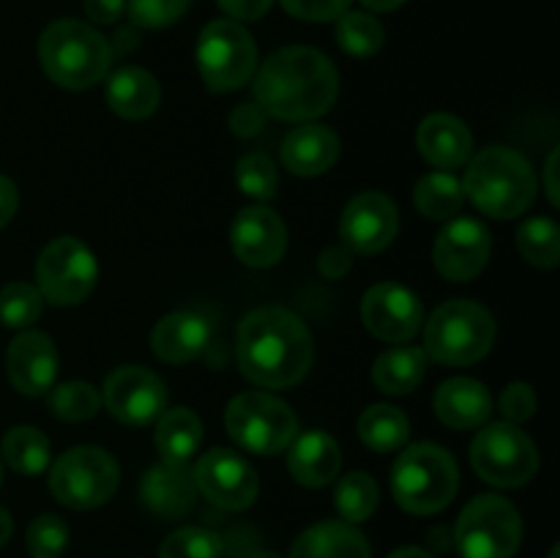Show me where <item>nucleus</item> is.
Segmentation results:
<instances>
[{"label": "nucleus", "instance_id": "20e7f679", "mask_svg": "<svg viewBox=\"0 0 560 558\" xmlns=\"http://www.w3.org/2000/svg\"><path fill=\"white\" fill-rule=\"evenodd\" d=\"M38 60L55 85L88 91L107 77L113 47L96 27L80 20H58L38 38Z\"/></svg>", "mask_w": 560, "mask_h": 558}, {"label": "nucleus", "instance_id": "864d4df0", "mask_svg": "<svg viewBox=\"0 0 560 558\" xmlns=\"http://www.w3.org/2000/svg\"><path fill=\"white\" fill-rule=\"evenodd\" d=\"M388 558H435V556L421 550V547H399V550H394Z\"/></svg>", "mask_w": 560, "mask_h": 558}, {"label": "nucleus", "instance_id": "4c0bfd02", "mask_svg": "<svg viewBox=\"0 0 560 558\" xmlns=\"http://www.w3.org/2000/svg\"><path fill=\"white\" fill-rule=\"evenodd\" d=\"M235 184L246 197L255 200H273L279 189L277 164L266 156V153H246L235 164Z\"/></svg>", "mask_w": 560, "mask_h": 558}, {"label": "nucleus", "instance_id": "8fccbe9b", "mask_svg": "<svg viewBox=\"0 0 560 558\" xmlns=\"http://www.w3.org/2000/svg\"><path fill=\"white\" fill-rule=\"evenodd\" d=\"M556 175H558V148L550 153L547 159V167H545V178H547V197H550L552 206H558L560 197H558V184H556Z\"/></svg>", "mask_w": 560, "mask_h": 558}, {"label": "nucleus", "instance_id": "1a4fd4ad", "mask_svg": "<svg viewBox=\"0 0 560 558\" xmlns=\"http://www.w3.org/2000/svg\"><path fill=\"white\" fill-rule=\"evenodd\" d=\"M197 69L217 93L244 88L257 71V44L235 20H213L197 38Z\"/></svg>", "mask_w": 560, "mask_h": 558}, {"label": "nucleus", "instance_id": "5701e85b", "mask_svg": "<svg viewBox=\"0 0 560 558\" xmlns=\"http://www.w3.org/2000/svg\"><path fill=\"white\" fill-rule=\"evenodd\" d=\"M339 159V137L328 126L306 124L295 126L282 140V164L293 175L301 178H315L334 167Z\"/></svg>", "mask_w": 560, "mask_h": 558}, {"label": "nucleus", "instance_id": "e433bc0d", "mask_svg": "<svg viewBox=\"0 0 560 558\" xmlns=\"http://www.w3.org/2000/svg\"><path fill=\"white\" fill-rule=\"evenodd\" d=\"M44 299L36 284L11 282L0 288V323L5 328H27L42 315Z\"/></svg>", "mask_w": 560, "mask_h": 558}, {"label": "nucleus", "instance_id": "a19ab883", "mask_svg": "<svg viewBox=\"0 0 560 558\" xmlns=\"http://www.w3.org/2000/svg\"><path fill=\"white\" fill-rule=\"evenodd\" d=\"M189 5L191 0H126L131 22L137 27H151V31L178 22L189 11Z\"/></svg>", "mask_w": 560, "mask_h": 558}, {"label": "nucleus", "instance_id": "f257e3e1", "mask_svg": "<svg viewBox=\"0 0 560 558\" xmlns=\"http://www.w3.org/2000/svg\"><path fill=\"white\" fill-rule=\"evenodd\" d=\"M337 96V69L315 47L277 49L257 69L255 98L271 118L315 120L334 107Z\"/></svg>", "mask_w": 560, "mask_h": 558}, {"label": "nucleus", "instance_id": "6e6552de", "mask_svg": "<svg viewBox=\"0 0 560 558\" xmlns=\"http://www.w3.org/2000/svg\"><path fill=\"white\" fill-rule=\"evenodd\" d=\"M454 542L463 558H514L523 542V518L509 498L485 492L463 509Z\"/></svg>", "mask_w": 560, "mask_h": 558}, {"label": "nucleus", "instance_id": "bb28decb", "mask_svg": "<svg viewBox=\"0 0 560 558\" xmlns=\"http://www.w3.org/2000/svg\"><path fill=\"white\" fill-rule=\"evenodd\" d=\"M162 88L151 71L140 66H124L107 82V104L126 120H142L156 113Z\"/></svg>", "mask_w": 560, "mask_h": 558}, {"label": "nucleus", "instance_id": "6ab92c4d", "mask_svg": "<svg viewBox=\"0 0 560 558\" xmlns=\"http://www.w3.org/2000/svg\"><path fill=\"white\" fill-rule=\"evenodd\" d=\"M5 367H9V381L16 392L25 397H42L55 386V377H58V350L49 334L27 328L20 337L11 339Z\"/></svg>", "mask_w": 560, "mask_h": 558}, {"label": "nucleus", "instance_id": "0eeeda50", "mask_svg": "<svg viewBox=\"0 0 560 558\" xmlns=\"http://www.w3.org/2000/svg\"><path fill=\"white\" fill-rule=\"evenodd\" d=\"M224 427L241 449L262 457L284 452L299 435V419L290 405L268 392H244L230 399Z\"/></svg>", "mask_w": 560, "mask_h": 558}, {"label": "nucleus", "instance_id": "39448f33", "mask_svg": "<svg viewBox=\"0 0 560 558\" xmlns=\"http://www.w3.org/2000/svg\"><path fill=\"white\" fill-rule=\"evenodd\" d=\"M457 487V460L438 443H413L392 468L394 501L410 514L441 512L454 501Z\"/></svg>", "mask_w": 560, "mask_h": 558}, {"label": "nucleus", "instance_id": "ddd939ff", "mask_svg": "<svg viewBox=\"0 0 560 558\" xmlns=\"http://www.w3.org/2000/svg\"><path fill=\"white\" fill-rule=\"evenodd\" d=\"M191 476H195L197 492H202L213 507L228 509V512H244L260 492L257 470L233 449L206 452L191 468Z\"/></svg>", "mask_w": 560, "mask_h": 558}, {"label": "nucleus", "instance_id": "f8f14e48", "mask_svg": "<svg viewBox=\"0 0 560 558\" xmlns=\"http://www.w3.org/2000/svg\"><path fill=\"white\" fill-rule=\"evenodd\" d=\"M98 263L80 239L60 235L49 241L36 260V288L55 306L82 304L93 293Z\"/></svg>", "mask_w": 560, "mask_h": 558}, {"label": "nucleus", "instance_id": "603ef678", "mask_svg": "<svg viewBox=\"0 0 560 558\" xmlns=\"http://www.w3.org/2000/svg\"><path fill=\"white\" fill-rule=\"evenodd\" d=\"M405 0H361V5H366L370 11H394Z\"/></svg>", "mask_w": 560, "mask_h": 558}, {"label": "nucleus", "instance_id": "b1692460", "mask_svg": "<svg viewBox=\"0 0 560 558\" xmlns=\"http://www.w3.org/2000/svg\"><path fill=\"white\" fill-rule=\"evenodd\" d=\"M288 468L299 485L304 487H326L331 485L342 468V452H339L337 441L328 432L312 430L304 435H295L290 443Z\"/></svg>", "mask_w": 560, "mask_h": 558}, {"label": "nucleus", "instance_id": "72a5a7b5", "mask_svg": "<svg viewBox=\"0 0 560 558\" xmlns=\"http://www.w3.org/2000/svg\"><path fill=\"white\" fill-rule=\"evenodd\" d=\"M517 249L530 266L556 268L560 263V228L552 219H525L517 230Z\"/></svg>", "mask_w": 560, "mask_h": 558}, {"label": "nucleus", "instance_id": "9b49d317", "mask_svg": "<svg viewBox=\"0 0 560 558\" xmlns=\"http://www.w3.org/2000/svg\"><path fill=\"white\" fill-rule=\"evenodd\" d=\"M120 481L113 454L98 446H74L58 457L49 470V490L63 507L88 512L115 496Z\"/></svg>", "mask_w": 560, "mask_h": 558}, {"label": "nucleus", "instance_id": "7ed1b4c3", "mask_svg": "<svg viewBox=\"0 0 560 558\" xmlns=\"http://www.w3.org/2000/svg\"><path fill=\"white\" fill-rule=\"evenodd\" d=\"M463 189L481 213L514 219L536 200V173L528 159L509 146H490L468 159Z\"/></svg>", "mask_w": 560, "mask_h": 558}, {"label": "nucleus", "instance_id": "a211bd4d", "mask_svg": "<svg viewBox=\"0 0 560 558\" xmlns=\"http://www.w3.org/2000/svg\"><path fill=\"white\" fill-rule=\"evenodd\" d=\"M235 257L252 268L277 266L288 249V230L277 211L266 206H246L230 228Z\"/></svg>", "mask_w": 560, "mask_h": 558}, {"label": "nucleus", "instance_id": "aec40b11", "mask_svg": "<svg viewBox=\"0 0 560 558\" xmlns=\"http://www.w3.org/2000/svg\"><path fill=\"white\" fill-rule=\"evenodd\" d=\"M416 142H419L421 156L438 170H457L474 156V135L457 115L448 113L427 115L419 126Z\"/></svg>", "mask_w": 560, "mask_h": 558}, {"label": "nucleus", "instance_id": "c03bdc74", "mask_svg": "<svg viewBox=\"0 0 560 558\" xmlns=\"http://www.w3.org/2000/svg\"><path fill=\"white\" fill-rule=\"evenodd\" d=\"M262 126H266V113H262L260 104L246 102L241 104V107H235L233 115H230V129L241 137L257 135Z\"/></svg>", "mask_w": 560, "mask_h": 558}, {"label": "nucleus", "instance_id": "4d7b16f0", "mask_svg": "<svg viewBox=\"0 0 560 558\" xmlns=\"http://www.w3.org/2000/svg\"><path fill=\"white\" fill-rule=\"evenodd\" d=\"M0 481H3V465H0Z\"/></svg>", "mask_w": 560, "mask_h": 558}, {"label": "nucleus", "instance_id": "c85d7f7f", "mask_svg": "<svg viewBox=\"0 0 560 558\" xmlns=\"http://www.w3.org/2000/svg\"><path fill=\"white\" fill-rule=\"evenodd\" d=\"M427 372V353L413 345H399L377 356L372 381L386 394H410Z\"/></svg>", "mask_w": 560, "mask_h": 558}, {"label": "nucleus", "instance_id": "2eb2a0df", "mask_svg": "<svg viewBox=\"0 0 560 558\" xmlns=\"http://www.w3.org/2000/svg\"><path fill=\"white\" fill-rule=\"evenodd\" d=\"M361 323L383 342H408L424 323V306L405 284L377 282L361 299Z\"/></svg>", "mask_w": 560, "mask_h": 558}, {"label": "nucleus", "instance_id": "2f4dec72", "mask_svg": "<svg viewBox=\"0 0 560 558\" xmlns=\"http://www.w3.org/2000/svg\"><path fill=\"white\" fill-rule=\"evenodd\" d=\"M3 457L16 474L22 476H38L47 470L49 457V438L36 427H11L3 435Z\"/></svg>", "mask_w": 560, "mask_h": 558}, {"label": "nucleus", "instance_id": "393cba45", "mask_svg": "<svg viewBox=\"0 0 560 558\" xmlns=\"http://www.w3.org/2000/svg\"><path fill=\"white\" fill-rule=\"evenodd\" d=\"M438 419L454 430H476L492 416L490 388L474 377H452L435 392Z\"/></svg>", "mask_w": 560, "mask_h": 558}, {"label": "nucleus", "instance_id": "f3484780", "mask_svg": "<svg viewBox=\"0 0 560 558\" xmlns=\"http://www.w3.org/2000/svg\"><path fill=\"white\" fill-rule=\"evenodd\" d=\"M490 252V230L479 219H454L438 233L432 260L448 282H470L485 271Z\"/></svg>", "mask_w": 560, "mask_h": 558}, {"label": "nucleus", "instance_id": "49530a36", "mask_svg": "<svg viewBox=\"0 0 560 558\" xmlns=\"http://www.w3.org/2000/svg\"><path fill=\"white\" fill-rule=\"evenodd\" d=\"M350 266H353V252L348 246H328L320 260H317V268L328 279H339L342 274L350 271Z\"/></svg>", "mask_w": 560, "mask_h": 558}, {"label": "nucleus", "instance_id": "09e8293b", "mask_svg": "<svg viewBox=\"0 0 560 558\" xmlns=\"http://www.w3.org/2000/svg\"><path fill=\"white\" fill-rule=\"evenodd\" d=\"M16 208H20V191H16V184L5 175H0V230L14 219Z\"/></svg>", "mask_w": 560, "mask_h": 558}, {"label": "nucleus", "instance_id": "a18cd8bd", "mask_svg": "<svg viewBox=\"0 0 560 558\" xmlns=\"http://www.w3.org/2000/svg\"><path fill=\"white\" fill-rule=\"evenodd\" d=\"M219 9L235 22H252L266 16V11L271 9L273 0H217Z\"/></svg>", "mask_w": 560, "mask_h": 558}, {"label": "nucleus", "instance_id": "c9c22d12", "mask_svg": "<svg viewBox=\"0 0 560 558\" xmlns=\"http://www.w3.org/2000/svg\"><path fill=\"white\" fill-rule=\"evenodd\" d=\"M98 408H102V394L85 381L60 383L49 392V410H52L55 419L69 421V425L93 419Z\"/></svg>", "mask_w": 560, "mask_h": 558}, {"label": "nucleus", "instance_id": "58836bf2", "mask_svg": "<svg viewBox=\"0 0 560 558\" xmlns=\"http://www.w3.org/2000/svg\"><path fill=\"white\" fill-rule=\"evenodd\" d=\"M159 558H222V536L200 525H186L162 542Z\"/></svg>", "mask_w": 560, "mask_h": 558}, {"label": "nucleus", "instance_id": "f03ea898", "mask_svg": "<svg viewBox=\"0 0 560 558\" xmlns=\"http://www.w3.org/2000/svg\"><path fill=\"white\" fill-rule=\"evenodd\" d=\"M238 367L262 388H290L310 372L315 345L299 315L282 306H260L238 326Z\"/></svg>", "mask_w": 560, "mask_h": 558}, {"label": "nucleus", "instance_id": "c756f323", "mask_svg": "<svg viewBox=\"0 0 560 558\" xmlns=\"http://www.w3.org/2000/svg\"><path fill=\"white\" fill-rule=\"evenodd\" d=\"M359 438L372 452H397L408 443L410 421L394 405H370L359 416Z\"/></svg>", "mask_w": 560, "mask_h": 558}, {"label": "nucleus", "instance_id": "dca6fc26", "mask_svg": "<svg viewBox=\"0 0 560 558\" xmlns=\"http://www.w3.org/2000/svg\"><path fill=\"white\" fill-rule=\"evenodd\" d=\"M399 230V211L383 191H361L345 206L339 219L342 246L353 255H377L386 249Z\"/></svg>", "mask_w": 560, "mask_h": 558}, {"label": "nucleus", "instance_id": "4be33fe9", "mask_svg": "<svg viewBox=\"0 0 560 558\" xmlns=\"http://www.w3.org/2000/svg\"><path fill=\"white\" fill-rule=\"evenodd\" d=\"M195 476L189 465L162 463L148 470L140 481V498L156 518H184L195 507Z\"/></svg>", "mask_w": 560, "mask_h": 558}, {"label": "nucleus", "instance_id": "6e6d98bb", "mask_svg": "<svg viewBox=\"0 0 560 558\" xmlns=\"http://www.w3.org/2000/svg\"><path fill=\"white\" fill-rule=\"evenodd\" d=\"M550 558H558V547H552V550H550Z\"/></svg>", "mask_w": 560, "mask_h": 558}, {"label": "nucleus", "instance_id": "9d476101", "mask_svg": "<svg viewBox=\"0 0 560 558\" xmlns=\"http://www.w3.org/2000/svg\"><path fill=\"white\" fill-rule=\"evenodd\" d=\"M470 465L492 487L528 485L539 470V449L517 425L495 421L476 432L470 443Z\"/></svg>", "mask_w": 560, "mask_h": 558}, {"label": "nucleus", "instance_id": "5fc2aeb1", "mask_svg": "<svg viewBox=\"0 0 560 558\" xmlns=\"http://www.w3.org/2000/svg\"><path fill=\"white\" fill-rule=\"evenodd\" d=\"M252 558H279L277 553H257V556H252Z\"/></svg>", "mask_w": 560, "mask_h": 558}, {"label": "nucleus", "instance_id": "a878e982", "mask_svg": "<svg viewBox=\"0 0 560 558\" xmlns=\"http://www.w3.org/2000/svg\"><path fill=\"white\" fill-rule=\"evenodd\" d=\"M290 558H372L370 542L355 525L326 520L295 539Z\"/></svg>", "mask_w": 560, "mask_h": 558}, {"label": "nucleus", "instance_id": "473e14b6", "mask_svg": "<svg viewBox=\"0 0 560 558\" xmlns=\"http://www.w3.org/2000/svg\"><path fill=\"white\" fill-rule=\"evenodd\" d=\"M334 503H337V512L342 514L345 523H364V520L375 514L377 503H381V487H377V481L370 474L353 470V474L339 479Z\"/></svg>", "mask_w": 560, "mask_h": 558}, {"label": "nucleus", "instance_id": "ea45409f", "mask_svg": "<svg viewBox=\"0 0 560 558\" xmlns=\"http://www.w3.org/2000/svg\"><path fill=\"white\" fill-rule=\"evenodd\" d=\"M69 545V528L58 514H42L27 528V553L31 558H60Z\"/></svg>", "mask_w": 560, "mask_h": 558}, {"label": "nucleus", "instance_id": "f704fd0d", "mask_svg": "<svg viewBox=\"0 0 560 558\" xmlns=\"http://www.w3.org/2000/svg\"><path fill=\"white\" fill-rule=\"evenodd\" d=\"M383 42V25L366 11H345L337 20V44L353 58H372L381 53Z\"/></svg>", "mask_w": 560, "mask_h": 558}, {"label": "nucleus", "instance_id": "37998d69", "mask_svg": "<svg viewBox=\"0 0 560 558\" xmlns=\"http://www.w3.org/2000/svg\"><path fill=\"white\" fill-rule=\"evenodd\" d=\"M290 16L306 22H334L348 11L350 0H279Z\"/></svg>", "mask_w": 560, "mask_h": 558}, {"label": "nucleus", "instance_id": "7c9ffc66", "mask_svg": "<svg viewBox=\"0 0 560 558\" xmlns=\"http://www.w3.org/2000/svg\"><path fill=\"white\" fill-rule=\"evenodd\" d=\"M413 202L419 208L421 217L435 219V222H446L454 213L463 211L465 206V189L463 181L454 178L452 173L441 170V173H430L416 184Z\"/></svg>", "mask_w": 560, "mask_h": 558}, {"label": "nucleus", "instance_id": "de8ad7c7", "mask_svg": "<svg viewBox=\"0 0 560 558\" xmlns=\"http://www.w3.org/2000/svg\"><path fill=\"white\" fill-rule=\"evenodd\" d=\"M126 0H85V14L96 25H115L124 16Z\"/></svg>", "mask_w": 560, "mask_h": 558}, {"label": "nucleus", "instance_id": "79ce46f5", "mask_svg": "<svg viewBox=\"0 0 560 558\" xmlns=\"http://www.w3.org/2000/svg\"><path fill=\"white\" fill-rule=\"evenodd\" d=\"M498 408H501L503 419L509 425H523L530 416L536 414V392L523 381L509 383L501 392V399H498Z\"/></svg>", "mask_w": 560, "mask_h": 558}, {"label": "nucleus", "instance_id": "423d86ee", "mask_svg": "<svg viewBox=\"0 0 560 558\" xmlns=\"http://www.w3.org/2000/svg\"><path fill=\"white\" fill-rule=\"evenodd\" d=\"M495 345V317L470 299L438 306L424 323V353L446 367L476 364Z\"/></svg>", "mask_w": 560, "mask_h": 558}, {"label": "nucleus", "instance_id": "412c9836", "mask_svg": "<svg viewBox=\"0 0 560 558\" xmlns=\"http://www.w3.org/2000/svg\"><path fill=\"white\" fill-rule=\"evenodd\" d=\"M211 342V323L200 312H170L153 326L151 348L167 364L195 361Z\"/></svg>", "mask_w": 560, "mask_h": 558}, {"label": "nucleus", "instance_id": "4468645a", "mask_svg": "<svg viewBox=\"0 0 560 558\" xmlns=\"http://www.w3.org/2000/svg\"><path fill=\"white\" fill-rule=\"evenodd\" d=\"M104 408L118 421L131 427H145L164 414L167 405V386L156 372L145 367L126 364L109 372L104 381Z\"/></svg>", "mask_w": 560, "mask_h": 558}, {"label": "nucleus", "instance_id": "3c124183", "mask_svg": "<svg viewBox=\"0 0 560 558\" xmlns=\"http://www.w3.org/2000/svg\"><path fill=\"white\" fill-rule=\"evenodd\" d=\"M11 531H14V520H11V514L0 507V547L11 539Z\"/></svg>", "mask_w": 560, "mask_h": 558}, {"label": "nucleus", "instance_id": "cd10ccee", "mask_svg": "<svg viewBox=\"0 0 560 558\" xmlns=\"http://www.w3.org/2000/svg\"><path fill=\"white\" fill-rule=\"evenodd\" d=\"M202 443V421L195 410L173 408L159 416L156 425V449L164 463L189 465Z\"/></svg>", "mask_w": 560, "mask_h": 558}]
</instances>
